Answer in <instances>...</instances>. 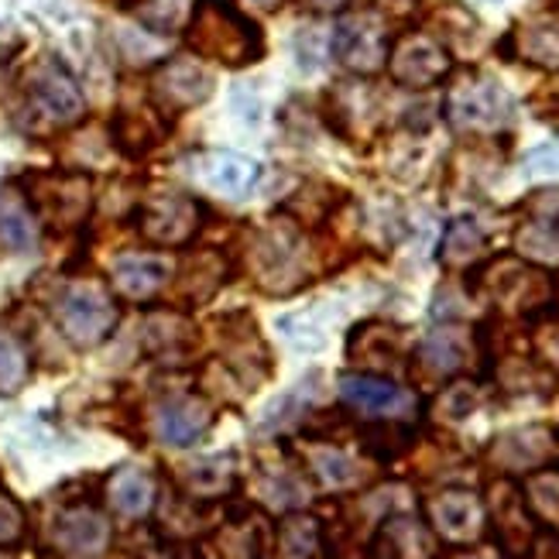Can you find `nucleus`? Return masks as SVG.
<instances>
[{"label": "nucleus", "mask_w": 559, "mask_h": 559, "mask_svg": "<svg viewBox=\"0 0 559 559\" xmlns=\"http://www.w3.org/2000/svg\"><path fill=\"white\" fill-rule=\"evenodd\" d=\"M426 525L447 546H474L488 532V504L471 488H440L426 498Z\"/></svg>", "instance_id": "7"}, {"label": "nucleus", "mask_w": 559, "mask_h": 559, "mask_svg": "<svg viewBox=\"0 0 559 559\" xmlns=\"http://www.w3.org/2000/svg\"><path fill=\"white\" fill-rule=\"evenodd\" d=\"M258 261V285L269 292V296H288L306 285V272H302V245L299 237L288 230H275L258 245L254 251Z\"/></svg>", "instance_id": "18"}, {"label": "nucleus", "mask_w": 559, "mask_h": 559, "mask_svg": "<svg viewBox=\"0 0 559 559\" xmlns=\"http://www.w3.org/2000/svg\"><path fill=\"white\" fill-rule=\"evenodd\" d=\"M306 460H309L316 480L326 484V488H357V484L364 480V467L357 464V460L347 456L344 450L330 447L326 440L320 447H312Z\"/></svg>", "instance_id": "33"}, {"label": "nucleus", "mask_w": 559, "mask_h": 559, "mask_svg": "<svg viewBox=\"0 0 559 559\" xmlns=\"http://www.w3.org/2000/svg\"><path fill=\"white\" fill-rule=\"evenodd\" d=\"M197 559H203V556H197Z\"/></svg>", "instance_id": "45"}, {"label": "nucleus", "mask_w": 559, "mask_h": 559, "mask_svg": "<svg viewBox=\"0 0 559 559\" xmlns=\"http://www.w3.org/2000/svg\"><path fill=\"white\" fill-rule=\"evenodd\" d=\"M522 168L532 179H559V144H539V148H532Z\"/></svg>", "instance_id": "39"}, {"label": "nucleus", "mask_w": 559, "mask_h": 559, "mask_svg": "<svg viewBox=\"0 0 559 559\" xmlns=\"http://www.w3.org/2000/svg\"><path fill=\"white\" fill-rule=\"evenodd\" d=\"M0 248L11 254H28L38 248V221L32 216L17 186L0 192Z\"/></svg>", "instance_id": "29"}, {"label": "nucleus", "mask_w": 559, "mask_h": 559, "mask_svg": "<svg viewBox=\"0 0 559 559\" xmlns=\"http://www.w3.org/2000/svg\"><path fill=\"white\" fill-rule=\"evenodd\" d=\"M412 440H416V432H412L408 426H402V423H374V426H368L360 432L364 450H368L374 460H381V464H392V460L408 453Z\"/></svg>", "instance_id": "37"}, {"label": "nucleus", "mask_w": 559, "mask_h": 559, "mask_svg": "<svg viewBox=\"0 0 559 559\" xmlns=\"http://www.w3.org/2000/svg\"><path fill=\"white\" fill-rule=\"evenodd\" d=\"M17 192L48 234H80L93 216V179L86 173L35 168L17 179Z\"/></svg>", "instance_id": "3"}, {"label": "nucleus", "mask_w": 559, "mask_h": 559, "mask_svg": "<svg viewBox=\"0 0 559 559\" xmlns=\"http://www.w3.org/2000/svg\"><path fill=\"white\" fill-rule=\"evenodd\" d=\"M512 56L525 66L559 72V11L528 14L512 32Z\"/></svg>", "instance_id": "23"}, {"label": "nucleus", "mask_w": 559, "mask_h": 559, "mask_svg": "<svg viewBox=\"0 0 559 559\" xmlns=\"http://www.w3.org/2000/svg\"><path fill=\"white\" fill-rule=\"evenodd\" d=\"M340 399L350 412L371 419H399L408 416L416 408V395L402 388L399 381L384 378V374H368V371H354L340 378Z\"/></svg>", "instance_id": "15"}, {"label": "nucleus", "mask_w": 559, "mask_h": 559, "mask_svg": "<svg viewBox=\"0 0 559 559\" xmlns=\"http://www.w3.org/2000/svg\"><path fill=\"white\" fill-rule=\"evenodd\" d=\"M477 405H480L477 384L467 381V378H453V381H447L443 392L436 395V402H432V416L440 419V423H447V426H456V423L471 419L474 412H477Z\"/></svg>", "instance_id": "35"}, {"label": "nucleus", "mask_w": 559, "mask_h": 559, "mask_svg": "<svg viewBox=\"0 0 559 559\" xmlns=\"http://www.w3.org/2000/svg\"><path fill=\"white\" fill-rule=\"evenodd\" d=\"M230 275H234L230 261L221 251H216V248H210V251H200L182 269L179 292H186L192 302H206V299L216 296V288H224L230 282Z\"/></svg>", "instance_id": "30"}, {"label": "nucleus", "mask_w": 559, "mask_h": 559, "mask_svg": "<svg viewBox=\"0 0 559 559\" xmlns=\"http://www.w3.org/2000/svg\"><path fill=\"white\" fill-rule=\"evenodd\" d=\"M450 559H508L495 543H474V546H453Z\"/></svg>", "instance_id": "40"}, {"label": "nucleus", "mask_w": 559, "mask_h": 559, "mask_svg": "<svg viewBox=\"0 0 559 559\" xmlns=\"http://www.w3.org/2000/svg\"><path fill=\"white\" fill-rule=\"evenodd\" d=\"M556 450H559V432H556Z\"/></svg>", "instance_id": "44"}, {"label": "nucleus", "mask_w": 559, "mask_h": 559, "mask_svg": "<svg viewBox=\"0 0 559 559\" xmlns=\"http://www.w3.org/2000/svg\"><path fill=\"white\" fill-rule=\"evenodd\" d=\"M484 248H488V237H484L477 221L460 216V221H453L443 234L440 261L447 264V269H471V264L484 254Z\"/></svg>", "instance_id": "32"}, {"label": "nucleus", "mask_w": 559, "mask_h": 559, "mask_svg": "<svg viewBox=\"0 0 559 559\" xmlns=\"http://www.w3.org/2000/svg\"><path fill=\"white\" fill-rule=\"evenodd\" d=\"M24 90H28V100L56 124H76L86 114V96L80 90V83L69 76V69L56 59H41L32 66L28 80H24Z\"/></svg>", "instance_id": "13"}, {"label": "nucleus", "mask_w": 559, "mask_h": 559, "mask_svg": "<svg viewBox=\"0 0 559 559\" xmlns=\"http://www.w3.org/2000/svg\"><path fill=\"white\" fill-rule=\"evenodd\" d=\"M107 504L120 519H148L158 504V480L155 474H148L144 467H134V464H124L117 467L110 477H107Z\"/></svg>", "instance_id": "25"}, {"label": "nucleus", "mask_w": 559, "mask_h": 559, "mask_svg": "<svg viewBox=\"0 0 559 559\" xmlns=\"http://www.w3.org/2000/svg\"><path fill=\"white\" fill-rule=\"evenodd\" d=\"M114 543L107 512L90 501H72L48 525V549L59 559H100Z\"/></svg>", "instance_id": "8"}, {"label": "nucleus", "mask_w": 559, "mask_h": 559, "mask_svg": "<svg viewBox=\"0 0 559 559\" xmlns=\"http://www.w3.org/2000/svg\"><path fill=\"white\" fill-rule=\"evenodd\" d=\"M52 316L59 333L76 350L100 347L120 323V309L114 296L96 282H72L69 288H62V296L52 306Z\"/></svg>", "instance_id": "4"}, {"label": "nucleus", "mask_w": 559, "mask_h": 559, "mask_svg": "<svg viewBox=\"0 0 559 559\" xmlns=\"http://www.w3.org/2000/svg\"><path fill=\"white\" fill-rule=\"evenodd\" d=\"M450 69H453V59L447 52V45L436 41L426 32L402 35L392 52H388V72H392V80L405 90H429L440 80H447Z\"/></svg>", "instance_id": "10"}, {"label": "nucleus", "mask_w": 559, "mask_h": 559, "mask_svg": "<svg viewBox=\"0 0 559 559\" xmlns=\"http://www.w3.org/2000/svg\"><path fill=\"white\" fill-rule=\"evenodd\" d=\"M173 278V261L165 254L131 251L110 264V288L128 302H152Z\"/></svg>", "instance_id": "21"}, {"label": "nucleus", "mask_w": 559, "mask_h": 559, "mask_svg": "<svg viewBox=\"0 0 559 559\" xmlns=\"http://www.w3.org/2000/svg\"><path fill=\"white\" fill-rule=\"evenodd\" d=\"M203 559H264L269 556V522L254 508L227 515V522L216 525L206 543Z\"/></svg>", "instance_id": "19"}, {"label": "nucleus", "mask_w": 559, "mask_h": 559, "mask_svg": "<svg viewBox=\"0 0 559 559\" xmlns=\"http://www.w3.org/2000/svg\"><path fill=\"white\" fill-rule=\"evenodd\" d=\"M471 285L488 302H495V309L519 316V320H543L556 302L552 275L543 264L515 254H501L488 264H480L471 275Z\"/></svg>", "instance_id": "2"}, {"label": "nucleus", "mask_w": 559, "mask_h": 559, "mask_svg": "<svg viewBox=\"0 0 559 559\" xmlns=\"http://www.w3.org/2000/svg\"><path fill=\"white\" fill-rule=\"evenodd\" d=\"M203 203L186 197V192H158V197L144 200L134 213V224L141 240H148L152 248H182L203 227Z\"/></svg>", "instance_id": "6"}, {"label": "nucleus", "mask_w": 559, "mask_h": 559, "mask_svg": "<svg viewBox=\"0 0 559 559\" xmlns=\"http://www.w3.org/2000/svg\"><path fill=\"white\" fill-rule=\"evenodd\" d=\"M141 340H144V347H148V354L155 357H182L197 347V330L186 323V316L158 312L144 323Z\"/></svg>", "instance_id": "31"}, {"label": "nucleus", "mask_w": 559, "mask_h": 559, "mask_svg": "<svg viewBox=\"0 0 559 559\" xmlns=\"http://www.w3.org/2000/svg\"><path fill=\"white\" fill-rule=\"evenodd\" d=\"M28 532V519H24V508L8 495L0 491V549L17 546Z\"/></svg>", "instance_id": "38"}, {"label": "nucleus", "mask_w": 559, "mask_h": 559, "mask_svg": "<svg viewBox=\"0 0 559 559\" xmlns=\"http://www.w3.org/2000/svg\"><path fill=\"white\" fill-rule=\"evenodd\" d=\"M165 134L168 128L158 107H124V110H117L110 124L114 148L128 158H144L148 152H155L165 141Z\"/></svg>", "instance_id": "26"}, {"label": "nucleus", "mask_w": 559, "mask_h": 559, "mask_svg": "<svg viewBox=\"0 0 559 559\" xmlns=\"http://www.w3.org/2000/svg\"><path fill=\"white\" fill-rule=\"evenodd\" d=\"M197 173L221 197L248 200L261 179V165L248 155H234V152H203L197 162Z\"/></svg>", "instance_id": "24"}, {"label": "nucleus", "mask_w": 559, "mask_h": 559, "mask_svg": "<svg viewBox=\"0 0 559 559\" xmlns=\"http://www.w3.org/2000/svg\"><path fill=\"white\" fill-rule=\"evenodd\" d=\"M515 245L536 264L559 261V186L536 189L525 200V221L515 230Z\"/></svg>", "instance_id": "17"}, {"label": "nucleus", "mask_w": 559, "mask_h": 559, "mask_svg": "<svg viewBox=\"0 0 559 559\" xmlns=\"http://www.w3.org/2000/svg\"><path fill=\"white\" fill-rule=\"evenodd\" d=\"M347 364L357 371L368 374H392L399 371L405 357H408V344H405V330L388 323V320H364L347 333Z\"/></svg>", "instance_id": "14"}, {"label": "nucleus", "mask_w": 559, "mask_h": 559, "mask_svg": "<svg viewBox=\"0 0 559 559\" xmlns=\"http://www.w3.org/2000/svg\"><path fill=\"white\" fill-rule=\"evenodd\" d=\"M488 528L495 536V546L504 556H528L532 543L539 536V522L528 512L525 495L512 477H498L488 488Z\"/></svg>", "instance_id": "9"}, {"label": "nucleus", "mask_w": 559, "mask_h": 559, "mask_svg": "<svg viewBox=\"0 0 559 559\" xmlns=\"http://www.w3.org/2000/svg\"><path fill=\"white\" fill-rule=\"evenodd\" d=\"M388 24L378 14H350L336 24L333 35V56L336 62L357 72V76H371L388 62Z\"/></svg>", "instance_id": "12"}, {"label": "nucleus", "mask_w": 559, "mask_h": 559, "mask_svg": "<svg viewBox=\"0 0 559 559\" xmlns=\"http://www.w3.org/2000/svg\"><path fill=\"white\" fill-rule=\"evenodd\" d=\"M556 453V432L546 426H519L495 436L488 447V460L501 474H532L546 467Z\"/></svg>", "instance_id": "20"}, {"label": "nucleus", "mask_w": 559, "mask_h": 559, "mask_svg": "<svg viewBox=\"0 0 559 559\" xmlns=\"http://www.w3.org/2000/svg\"><path fill=\"white\" fill-rule=\"evenodd\" d=\"M216 423V405L206 395H173L155 405V436L165 447H197Z\"/></svg>", "instance_id": "16"}, {"label": "nucleus", "mask_w": 559, "mask_h": 559, "mask_svg": "<svg viewBox=\"0 0 559 559\" xmlns=\"http://www.w3.org/2000/svg\"><path fill=\"white\" fill-rule=\"evenodd\" d=\"M251 4H258V8H264V11H275L282 0H251Z\"/></svg>", "instance_id": "42"}, {"label": "nucleus", "mask_w": 559, "mask_h": 559, "mask_svg": "<svg viewBox=\"0 0 559 559\" xmlns=\"http://www.w3.org/2000/svg\"><path fill=\"white\" fill-rule=\"evenodd\" d=\"M447 120L456 131L495 134L515 120V100L495 76L467 72L447 93Z\"/></svg>", "instance_id": "5"}, {"label": "nucleus", "mask_w": 559, "mask_h": 559, "mask_svg": "<svg viewBox=\"0 0 559 559\" xmlns=\"http://www.w3.org/2000/svg\"><path fill=\"white\" fill-rule=\"evenodd\" d=\"M546 120H552V124H556V131H559V104L546 114Z\"/></svg>", "instance_id": "43"}, {"label": "nucleus", "mask_w": 559, "mask_h": 559, "mask_svg": "<svg viewBox=\"0 0 559 559\" xmlns=\"http://www.w3.org/2000/svg\"><path fill=\"white\" fill-rule=\"evenodd\" d=\"M275 559H320L323 549V522L309 512H285L275 525Z\"/></svg>", "instance_id": "28"}, {"label": "nucleus", "mask_w": 559, "mask_h": 559, "mask_svg": "<svg viewBox=\"0 0 559 559\" xmlns=\"http://www.w3.org/2000/svg\"><path fill=\"white\" fill-rule=\"evenodd\" d=\"M213 72L197 59H168L155 69L152 76V104L162 114H186L203 107L213 96Z\"/></svg>", "instance_id": "11"}, {"label": "nucleus", "mask_w": 559, "mask_h": 559, "mask_svg": "<svg viewBox=\"0 0 559 559\" xmlns=\"http://www.w3.org/2000/svg\"><path fill=\"white\" fill-rule=\"evenodd\" d=\"M32 378V354L21 340L8 330H0V395L21 392Z\"/></svg>", "instance_id": "36"}, {"label": "nucleus", "mask_w": 559, "mask_h": 559, "mask_svg": "<svg viewBox=\"0 0 559 559\" xmlns=\"http://www.w3.org/2000/svg\"><path fill=\"white\" fill-rule=\"evenodd\" d=\"M186 45L200 59L227 69L254 66L264 56V35L234 0H197L186 21Z\"/></svg>", "instance_id": "1"}, {"label": "nucleus", "mask_w": 559, "mask_h": 559, "mask_svg": "<svg viewBox=\"0 0 559 559\" xmlns=\"http://www.w3.org/2000/svg\"><path fill=\"white\" fill-rule=\"evenodd\" d=\"M182 495L192 501H221L237 488V453L224 450L203 460H192L179 474Z\"/></svg>", "instance_id": "27"}, {"label": "nucleus", "mask_w": 559, "mask_h": 559, "mask_svg": "<svg viewBox=\"0 0 559 559\" xmlns=\"http://www.w3.org/2000/svg\"><path fill=\"white\" fill-rule=\"evenodd\" d=\"M471 357V336L460 326H436L412 357L416 371L426 381H453L460 371L467 368Z\"/></svg>", "instance_id": "22"}, {"label": "nucleus", "mask_w": 559, "mask_h": 559, "mask_svg": "<svg viewBox=\"0 0 559 559\" xmlns=\"http://www.w3.org/2000/svg\"><path fill=\"white\" fill-rule=\"evenodd\" d=\"M302 8L316 11V14H336L347 8V0H299Z\"/></svg>", "instance_id": "41"}, {"label": "nucleus", "mask_w": 559, "mask_h": 559, "mask_svg": "<svg viewBox=\"0 0 559 559\" xmlns=\"http://www.w3.org/2000/svg\"><path fill=\"white\" fill-rule=\"evenodd\" d=\"M522 495H525L528 512L536 515V522L559 528V467L532 471L522 484Z\"/></svg>", "instance_id": "34"}]
</instances>
